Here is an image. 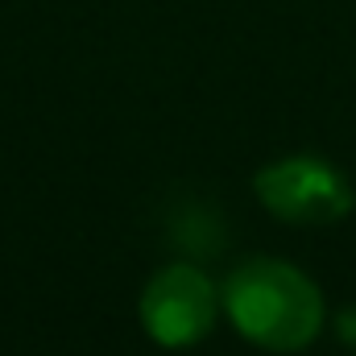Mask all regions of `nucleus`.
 <instances>
[{
	"label": "nucleus",
	"mask_w": 356,
	"mask_h": 356,
	"mask_svg": "<svg viewBox=\"0 0 356 356\" xmlns=\"http://www.w3.org/2000/svg\"><path fill=\"white\" fill-rule=\"evenodd\" d=\"M220 311L228 323L266 353H302L323 327L319 286L290 261L253 257L220 286Z\"/></svg>",
	"instance_id": "1"
},
{
	"label": "nucleus",
	"mask_w": 356,
	"mask_h": 356,
	"mask_svg": "<svg viewBox=\"0 0 356 356\" xmlns=\"http://www.w3.org/2000/svg\"><path fill=\"white\" fill-rule=\"evenodd\" d=\"M137 315H141V327L145 336L158 344V348H195L207 340V332L216 327V315H220V290L216 282L203 273L199 266H162L141 290V302H137Z\"/></svg>",
	"instance_id": "2"
},
{
	"label": "nucleus",
	"mask_w": 356,
	"mask_h": 356,
	"mask_svg": "<svg viewBox=\"0 0 356 356\" xmlns=\"http://www.w3.org/2000/svg\"><path fill=\"white\" fill-rule=\"evenodd\" d=\"M257 199L286 224H332L353 207V191L323 158H282L257 175Z\"/></svg>",
	"instance_id": "3"
}]
</instances>
